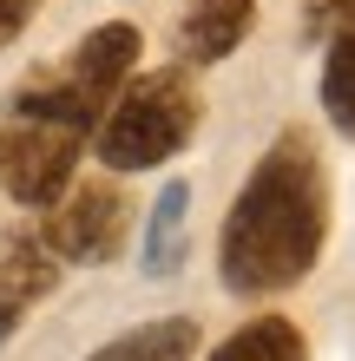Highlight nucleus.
Wrapping results in <instances>:
<instances>
[{
  "label": "nucleus",
  "mask_w": 355,
  "mask_h": 361,
  "mask_svg": "<svg viewBox=\"0 0 355 361\" xmlns=\"http://www.w3.org/2000/svg\"><path fill=\"white\" fill-rule=\"evenodd\" d=\"M329 243V171L309 132H277L217 230V276L243 302L296 289Z\"/></svg>",
  "instance_id": "1"
},
{
  "label": "nucleus",
  "mask_w": 355,
  "mask_h": 361,
  "mask_svg": "<svg viewBox=\"0 0 355 361\" xmlns=\"http://www.w3.org/2000/svg\"><path fill=\"white\" fill-rule=\"evenodd\" d=\"M198 132V86L178 66L132 73L92 125V158L106 171H158Z\"/></svg>",
  "instance_id": "2"
},
{
  "label": "nucleus",
  "mask_w": 355,
  "mask_h": 361,
  "mask_svg": "<svg viewBox=\"0 0 355 361\" xmlns=\"http://www.w3.org/2000/svg\"><path fill=\"white\" fill-rule=\"evenodd\" d=\"M138 53H145V39H138L132 20H106V27H92L66 59H53V66H40L33 79H20L7 112L66 125V132H92L99 112L112 105V92L138 73Z\"/></svg>",
  "instance_id": "3"
},
{
  "label": "nucleus",
  "mask_w": 355,
  "mask_h": 361,
  "mask_svg": "<svg viewBox=\"0 0 355 361\" xmlns=\"http://www.w3.org/2000/svg\"><path fill=\"white\" fill-rule=\"evenodd\" d=\"M79 152H86V132H66V125L7 112L0 118V197L27 204V210H47L59 190L73 184Z\"/></svg>",
  "instance_id": "4"
},
{
  "label": "nucleus",
  "mask_w": 355,
  "mask_h": 361,
  "mask_svg": "<svg viewBox=\"0 0 355 361\" xmlns=\"http://www.w3.org/2000/svg\"><path fill=\"white\" fill-rule=\"evenodd\" d=\"M40 237H47V250L59 263L106 269V263H119L125 237H132V204L119 197V184H66L47 204Z\"/></svg>",
  "instance_id": "5"
},
{
  "label": "nucleus",
  "mask_w": 355,
  "mask_h": 361,
  "mask_svg": "<svg viewBox=\"0 0 355 361\" xmlns=\"http://www.w3.org/2000/svg\"><path fill=\"white\" fill-rule=\"evenodd\" d=\"M59 283V257L47 250L40 230H13L0 243V342L33 315V302H47Z\"/></svg>",
  "instance_id": "6"
},
{
  "label": "nucleus",
  "mask_w": 355,
  "mask_h": 361,
  "mask_svg": "<svg viewBox=\"0 0 355 361\" xmlns=\"http://www.w3.org/2000/svg\"><path fill=\"white\" fill-rule=\"evenodd\" d=\"M250 27H257V0H191L178 20V59L184 66H217L250 39Z\"/></svg>",
  "instance_id": "7"
},
{
  "label": "nucleus",
  "mask_w": 355,
  "mask_h": 361,
  "mask_svg": "<svg viewBox=\"0 0 355 361\" xmlns=\"http://www.w3.org/2000/svg\"><path fill=\"white\" fill-rule=\"evenodd\" d=\"M191 250V184L184 178H164V190L152 197V217H145V237H138V257L145 276H172Z\"/></svg>",
  "instance_id": "8"
},
{
  "label": "nucleus",
  "mask_w": 355,
  "mask_h": 361,
  "mask_svg": "<svg viewBox=\"0 0 355 361\" xmlns=\"http://www.w3.org/2000/svg\"><path fill=\"white\" fill-rule=\"evenodd\" d=\"M191 355H198V322L191 315H164V322H138V329L112 335L86 361H191Z\"/></svg>",
  "instance_id": "9"
},
{
  "label": "nucleus",
  "mask_w": 355,
  "mask_h": 361,
  "mask_svg": "<svg viewBox=\"0 0 355 361\" xmlns=\"http://www.w3.org/2000/svg\"><path fill=\"white\" fill-rule=\"evenodd\" d=\"M211 361H309V342L289 315H257L237 335H224L211 348Z\"/></svg>",
  "instance_id": "10"
},
{
  "label": "nucleus",
  "mask_w": 355,
  "mask_h": 361,
  "mask_svg": "<svg viewBox=\"0 0 355 361\" xmlns=\"http://www.w3.org/2000/svg\"><path fill=\"white\" fill-rule=\"evenodd\" d=\"M323 112L342 138H355V13L323 39Z\"/></svg>",
  "instance_id": "11"
},
{
  "label": "nucleus",
  "mask_w": 355,
  "mask_h": 361,
  "mask_svg": "<svg viewBox=\"0 0 355 361\" xmlns=\"http://www.w3.org/2000/svg\"><path fill=\"white\" fill-rule=\"evenodd\" d=\"M349 13H355V0H309V7H303V27H309V39H329Z\"/></svg>",
  "instance_id": "12"
},
{
  "label": "nucleus",
  "mask_w": 355,
  "mask_h": 361,
  "mask_svg": "<svg viewBox=\"0 0 355 361\" xmlns=\"http://www.w3.org/2000/svg\"><path fill=\"white\" fill-rule=\"evenodd\" d=\"M33 13H40V0H0V47H13L33 27Z\"/></svg>",
  "instance_id": "13"
}]
</instances>
